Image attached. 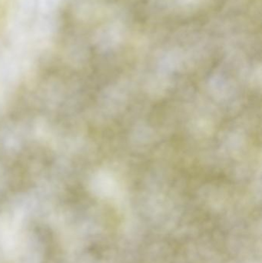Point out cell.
<instances>
[{
    "mask_svg": "<svg viewBox=\"0 0 262 263\" xmlns=\"http://www.w3.org/2000/svg\"><path fill=\"white\" fill-rule=\"evenodd\" d=\"M6 4H7V0H0V17L3 16L6 10Z\"/></svg>",
    "mask_w": 262,
    "mask_h": 263,
    "instance_id": "cell-1",
    "label": "cell"
}]
</instances>
